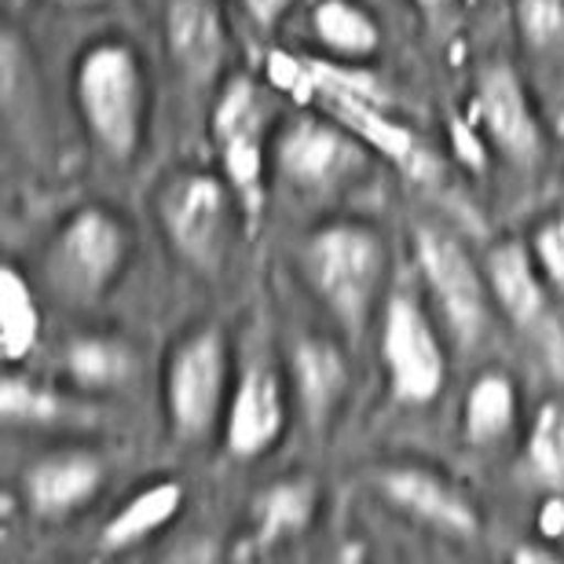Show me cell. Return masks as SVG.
Segmentation results:
<instances>
[{"mask_svg":"<svg viewBox=\"0 0 564 564\" xmlns=\"http://www.w3.org/2000/svg\"><path fill=\"white\" fill-rule=\"evenodd\" d=\"M301 279L348 337H364L389 282V242L359 217L323 220L301 239Z\"/></svg>","mask_w":564,"mask_h":564,"instance_id":"cell-1","label":"cell"},{"mask_svg":"<svg viewBox=\"0 0 564 564\" xmlns=\"http://www.w3.org/2000/svg\"><path fill=\"white\" fill-rule=\"evenodd\" d=\"M74 104L99 151L115 165H129L151 118V77L140 52L118 33L88 44L74 66Z\"/></svg>","mask_w":564,"mask_h":564,"instance_id":"cell-2","label":"cell"},{"mask_svg":"<svg viewBox=\"0 0 564 564\" xmlns=\"http://www.w3.org/2000/svg\"><path fill=\"white\" fill-rule=\"evenodd\" d=\"M129 261L132 231L126 217L88 202L55 228L44 250V282L70 308H96L126 279Z\"/></svg>","mask_w":564,"mask_h":564,"instance_id":"cell-3","label":"cell"},{"mask_svg":"<svg viewBox=\"0 0 564 564\" xmlns=\"http://www.w3.org/2000/svg\"><path fill=\"white\" fill-rule=\"evenodd\" d=\"M154 209L169 250L198 275H217L228 261L231 235L242 213L231 180L198 165L173 169L158 187Z\"/></svg>","mask_w":564,"mask_h":564,"instance_id":"cell-4","label":"cell"},{"mask_svg":"<svg viewBox=\"0 0 564 564\" xmlns=\"http://www.w3.org/2000/svg\"><path fill=\"white\" fill-rule=\"evenodd\" d=\"M231 341L217 323H198L165 356V419L184 444H202L224 425L231 397Z\"/></svg>","mask_w":564,"mask_h":564,"instance_id":"cell-5","label":"cell"},{"mask_svg":"<svg viewBox=\"0 0 564 564\" xmlns=\"http://www.w3.org/2000/svg\"><path fill=\"white\" fill-rule=\"evenodd\" d=\"M272 99L268 88L250 74H235L224 82L217 104H213V147L220 158V173L231 180L235 195L242 202V217L257 224L264 209V173L272 158Z\"/></svg>","mask_w":564,"mask_h":564,"instance_id":"cell-6","label":"cell"},{"mask_svg":"<svg viewBox=\"0 0 564 564\" xmlns=\"http://www.w3.org/2000/svg\"><path fill=\"white\" fill-rule=\"evenodd\" d=\"M370 147L341 121L315 110L286 118L272 137V165L301 195H337L367 173Z\"/></svg>","mask_w":564,"mask_h":564,"instance_id":"cell-7","label":"cell"},{"mask_svg":"<svg viewBox=\"0 0 564 564\" xmlns=\"http://www.w3.org/2000/svg\"><path fill=\"white\" fill-rule=\"evenodd\" d=\"M414 257H419L425 290L444 315L451 337L458 341V348L473 352L491 330L495 297L484 264L473 261L466 246L440 224H419L414 228Z\"/></svg>","mask_w":564,"mask_h":564,"instance_id":"cell-8","label":"cell"},{"mask_svg":"<svg viewBox=\"0 0 564 564\" xmlns=\"http://www.w3.org/2000/svg\"><path fill=\"white\" fill-rule=\"evenodd\" d=\"M381 364L389 375L392 400L403 408H429L447 381L444 341L433 315L414 293H389L381 312Z\"/></svg>","mask_w":564,"mask_h":564,"instance_id":"cell-9","label":"cell"},{"mask_svg":"<svg viewBox=\"0 0 564 564\" xmlns=\"http://www.w3.org/2000/svg\"><path fill=\"white\" fill-rule=\"evenodd\" d=\"M473 121H477V132L488 140V147L502 162L524 169V173L543 165L546 158L543 118H539V110L532 104L524 77L510 63L491 59L473 77Z\"/></svg>","mask_w":564,"mask_h":564,"instance_id":"cell-10","label":"cell"},{"mask_svg":"<svg viewBox=\"0 0 564 564\" xmlns=\"http://www.w3.org/2000/svg\"><path fill=\"white\" fill-rule=\"evenodd\" d=\"M367 480L392 510L433 532L451 539H473L480 532V510L473 495L425 462H381L367 473Z\"/></svg>","mask_w":564,"mask_h":564,"instance_id":"cell-11","label":"cell"},{"mask_svg":"<svg viewBox=\"0 0 564 564\" xmlns=\"http://www.w3.org/2000/svg\"><path fill=\"white\" fill-rule=\"evenodd\" d=\"M290 392L275 364L250 356L235 375L228 411H224V447L235 462H257L286 436Z\"/></svg>","mask_w":564,"mask_h":564,"instance_id":"cell-12","label":"cell"},{"mask_svg":"<svg viewBox=\"0 0 564 564\" xmlns=\"http://www.w3.org/2000/svg\"><path fill=\"white\" fill-rule=\"evenodd\" d=\"M107 484V462L88 447H55L33 458L19 477V495L30 517L48 524L70 521L96 502Z\"/></svg>","mask_w":564,"mask_h":564,"instance_id":"cell-13","label":"cell"},{"mask_svg":"<svg viewBox=\"0 0 564 564\" xmlns=\"http://www.w3.org/2000/svg\"><path fill=\"white\" fill-rule=\"evenodd\" d=\"M165 52L191 88H213L231 55V33L220 0H165Z\"/></svg>","mask_w":564,"mask_h":564,"instance_id":"cell-14","label":"cell"},{"mask_svg":"<svg viewBox=\"0 0 564 564\" xmlns=\"http://www.w3.org/2000/svg\"><path fill=\"white\" fill-rule=\"evenodd\" d=\"M290 381L304 422L315 433H326L352 392V367H348L345 348L337 341L304 334L290 348Z\"/></svg>","mask_w":564,"mask_h":564,"instance_id":"cell-15","label":"cell"},{"mask_svg":"<svg viewBox=\"0 0 564 564\" xmlns=\"http://www.w3.org/2000/svg\"><path fill=\"white\" fill-rule=\"evenodd\" d=\"M484 275H488L491 297L502 308L517 330L543 334L550 323V282L535 261L532 242L502 239L484 257Z\"/></svg>","mask_w":564,"mask_h":564,"instance_id":"cell-16","label":"cell"},{"mask_svg":"<svg viewBox=\"0 0 564 564\" xmlns=\"http://www.w3.org/2000/svg\"><path fill=\"white\" fill-rule=\"evenodd\" d=\"M513 15L532 88L564 121V0H513Z\"/></svg>","mask_w":564,"mask_h":564,"instance_id":"cell-17","label":"cell"},{"mask_svg":"<svg viewBox=\"0 0 564 564\" xmlns=\"http://www.w3.org/2000/svg\"><path fill=\"white\" fill-rule=\"evenodd\" d=\"M187 488L173 477L143 484L121 502V510L107 517V524L99 528V550L104 554H126V550L143 546L147 539L165 532L169 524L184 513Z\"/></svg>","mask_w":564,"mask_h":564,"instance_id":"cell-18","label":"cell"},{"mask_svg":"<svg viewBox=\"0 0 564 564\" xmlns=\"http://www.w3.org/2000/svg\"><path fill=\"white\" fill-rule=\"evenodd\" d=\"M308 26L315 44L334 63L345 66L375 63L381 55V44H386L378 15L364 0H315L308 11Z\"/></svg>","mask_w":564,"mask_h":564,"instance_id":"cell-19","label":"cell"},{"mask_svg":"<svg viewBox=\"0 0 564 564\" xmlns=\"http://www.w3.org/2000/svg\"><path fill=\"white\" fill-rule=\"evenodd\" d=\"M319 502H323V491L319 484L312 477H282L272 480L264 491H257L253 499V546L257 550H272L279 543H290V539L304 535L319 513Z\"/></svg>","mask_w":564,"mask_h":564,"instance_id":"cell-20","label":"cell"},{"mask_svg":"<svg viewBox=\"0 0 564 564\" xmlns=\"http://www.w3.org/2000/svg\"><path fill=\"white\" fill-rule=\"evenodd\" d=\"M517 414H521L517 381L506 370H484L462 403V440L477 451L499 447L517 429Z\"/></svg>","mask_w":564,"mask_h":564,"instance_id":"cell-21","label":"cell"},{"mask_svg":"<svg viewBox=\"0 0 564 564\" xmlns=\"http://www.w3.org/2000/svg\"><path fill=\"white\" fill-rule=\"evenodd\" d=\"M66 378L74 381V389L82 392H115L129 386L137 375V352L126 337L110 334H85L74 337L63 352Z\"/></svg>","mask_w":564,"mask_h":564,"instance_id":"cell-22","label":"cell"},{"mask_svg":"<svg viewBox=\"0 0 564 564\" xmlns=\"http://www.w3.org/2000/svg\"><path fill=\"white\" fill-rule=\"evenodd\" d=\"M0 414H4L8 425L55 429L74 419H85V408L59 389L41 386V381L22 375H8L0 381Z\"/></svg>","mask_w":564,"mask_h":564,"instance_id":"cell-23","label":"cell"},{"mask_svg":"<svg viewBox=\"0 0 564 564\" xmlns=\"http://www.w3.org/2000/svg\"><path fill=\"white\" fill-rule=\"evenodd\" d=\"M41 337V304L33 297L30 279L8 264L0 272V352L8 364H19L33 352Z\"/></svg>","mask_w":564,"mask_h":564,"instance_id":"cell-24","label":"cell"},{"mask_svg":"<svg viewBox=\"0 0 564 564\" xmlns=\"http://www.w3.org/2000/svg\"><path fill=\"white\" fill-rule=\"evenodd\" d=\"M528 466L554 495H564V400L554 397L535 411L528 429Z\"/></svg>","mask_w":564,"mask_h":564,"instance_id":"cell-25","label":"cell"},{"mask_svg":"<svg viewBox=\"0 0 564 564\" xmlns=\"http://www.w3.org/2000/svg\"><path fill=\"white\" fill-rule=\"evenodd\" d=\"M532 250L550 282V290H554L557 301L564 304V209L550 213L546 220H539V228L532 231Z\"/></svg>","mask_w":564,"mask_h":564,"instance_id":"cell-26","label":"cell"},{"mask_svg":"<svg viewBox=\"0 0 564 564\" xmlns=\"http://www.w3.org/2000/svg\"><path fill=\"white\" fill-rule=\"evenodd\" d=\"M286 4H290V0H246V8H250L253 15L264 22V26H268V22H275L282 11H286Z\"/></svg>","mask_w":564,"mask_h":564,"instance_id":"cell-27","label":"cell"},{"mask_svg":"<svg viewBox=\"0 0 564 564\" xmlns=\"http://www.w3.org/2000/svg\"><path fill=\"white\" fill-rule=\"evenodd\" d=\"M561 554H557V550L554 546H517L513 550V561H557Z\"/></svg>","mask_w":564,"mask_h":564,"instance_id":"cell-28","label":"cell"},{"mask_svg":"<svg viewBox=\"0 0 564 564\" xmlns=\"http://www.w3.org/2000/svg\"><path fill=\"white\" fill-rule=\"evenodd\" d=\"M55 4H66V8H96L104 0H55Z\"/></svg>","mask_w":564,"mask_h":564,"instance_id":"cell-29","label":"cell"},{"mask_svg":"<svg viewBox=\"0 0 564 564\" xmlns=\"http://www.w3.org/2000/svg\"><path fill=\"white\" fill-rule=\"evenodd\" d=\"M419 8H425V11H440V8H447L451 0H414Z\"/></svg>","mask_w":564,"mask_h":564,"instance_id":"cell-30","label":"cell"}]
</instances>
